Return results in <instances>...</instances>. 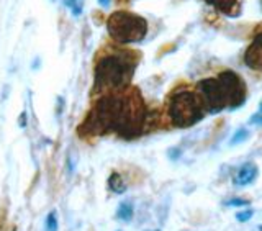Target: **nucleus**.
Returning a JSON list of instances; mask_svg holds the SVG:
<instances>
[{
    "label": "nucleus",
    "instance_id": "1",
    "mask_svg": "<svg viewBox=\"0 0 262 231\" xmlns=\"http://www.w3.org/2000/svg\"><path fill=\"white\" fill-rule=\"evenodd\" d=\"M147 125V109L136 89L97 97L94 107L79 127L80 136L117 133L125 139L143 135Z\"/></svg>",
    "mask_w": 262,
    "mask_h": 231
},
{
    "label": "nucleus",
    "instance_id": "2",
    "mask_svg": "<svg viewBox=\"0 0 262 231\" xmlns=\"http://www.w3.org/2000/svg\"><path fill=\"white\" fill-rule=\"evenodd\" d=\"M136 66L138 56L128 49L108 48L98 53L94 69L92 94L95 97H100L126 90L135 76Z\"/></svg>",
    "mask_w": 262,
    "mask_h": 231
},
{
    "label": "nucleus",
    "instance_id": "3",
    "mask_svg": "<svg viewBox=\"0 0 262 231\" xmlns=\"http://www.w3.org/2000/svg\"><path fill=\"white\" fill-rule=\"evenodd\" d=\"M207 113H220L223 110H234L244 105L248 98V89L243 77L233 71H223L215 79H202L196 86Z\"/></svg>",
    "mask_w": 262,
    "mask_h": 231
},
{
    "label": "nucleus",
    "instance_id": "4",
    "mask_svg": "<svg viewBox=\"0 0 262 231\" xmlns=\"http://www.w3.org/2000/svg\"><path fill=\"white\" fill-rule=\"evenodd\" d=\"M207 115L203 102L196 90L179 89L167 100V117L176 128H190Z\"/></svg>",
    "mask_w": 262,
    "mask_h": 231
},
{
    "label": "nucleus",
    "instance_id": "5",
    "mask_svg": "<svg viewBox=\"0 0 262 231\" xmlns=\"http://www.w3.org/2000/svg\"><path fill=\"white\" fill-rule=\"evenodd\" d=\"M106 30L117 45L139 43L147 35V22L129 12H113L106 18Z\"/></svg>",
    "mask_w": 262,
    "mask_h": 231
},
{
    "label": "nucleus",
    "instance_id": "6",
    "mask_svg": "<svg viewBox=\"0 0 262 231\" xmlns=\"http://www.w3.org/2000/svg\"><path fill=\"white\" fill-rule=\"evenodd\" d=\"M244 62L254 71H262V33L252 39L244 56Z\"/></svg>",
    "mask_w": 262,
    "mask_h": 231
},
{
    "label": "nucleus",
    "instance_id": "7",
    "mask_svg": "<svg viewBox=\"0 0 262 231\" xmlns=\"http://www.w3.org/2000/svg\"><path fill=\"white\" fill-rule=\"evenodd\" d=\"M257 174H259V169L254 162H244L243 166L236 171V174L233 177V184L236 187H246L252 184L254 180L257 179Z\"/></svg>",
    "mask_w": 262,
    "mask_h": 231
},
{
    "label": "nucleus",
    "instance_id": "8",
    "mask_svg": "<svg viewBox=\"0 0 262 231\" xmlns=\"http://www.w3.org/2000/svg\"><path fill=\"white\" fill-rule=\"evenodd\" d=\"M207 2L215 5L225 15L237 16V13H239V4H237V0H207Z\"/></svg>",
    "mask_w": 262,
    "mask_h": 231
},
{
    "label": "nucleus",
    "instance_id": "9",
    "mask_svg": "<svg viewBox=\"0 0 262 231\" xmlns=\"http://www.w3.org/2000/svg\"><path fill=\"white\" fill-rule=\"evenodd\" d=\"M133 215H135V207H133V202H129V200H123L118 205L117 213H115L117 220L125 221V223H128V221L133 220Z\"/></svg>",
    "mask_w": 262,
    "mask_h": 231
},
{
    "label": "nucleus",
    "instance_id": "10",
    "mask_svg": "<svg viewBox=\"0 0 262 231\" xmlns=\"http://www.w3.org/2000/svg\"><path fill=\"white\" fill-rule=\"evenodd\" d=\"M108 188L113 192V194H117V195H121V194H125L126 192V184H125V180H123V177L118 174V172H112L110 177H108Z\"/></svg>",
    "mask_w": 262,
    "mask_h": 231
},
{
    "label": "nucleus",
    "instance_id": "11",
    "mask_svg": "<svg viewBox=\"0 0 262 231\" xmlns=\"http://www.w3.org/2000/svg\"><path fill=\"white\" fill-rule=\"evenodd\" d=\"M59 229V221H57V213L56 210L49 212L45 220V231H57Z\"/></svg>",
    "mask_w": 262,
    "mask_h": 231
},
{
    "label": "nucleus",
    "instance_id": "12",
    "mask_svg": "<svg viewBox=\"0 0 262 231\" xmlns=\"http://www.w3.org/2000/svg\"><path fill=\"white\" fill-rule=\"evenodd\" d=\"M248 138H249V131L246 130V128H241V130H237V131H236L231 139H229V144H231V146H234V144H241V143H244Z\"/></svg>",
    "mask_w": 262,
    "mask_h": 231
},
{
    "label": "nucleus",
    "instance_id": "13",
    "mask_svg": "<svg viewBox=\"0 0 262 231\" xmlns=\"http://www.w3.org/2000/svg\"><path fill=\"white\" fill-rule=\"evenodd\" d=\"M66 5L71 8L72 15L76 16H79L82 10H84V0H66Z\"/></svg>",
    "mask_w": 262,
    "mask_h": 231
},
{
    "label": "nucleus",
    "instance_id": "14",
    "mask_svg": "<svg viewBox=\"0 0 262 231\" xmlns=\"http://www.w3.org/2000/svg\"><path fill=\"white\" fill-rule=\"evenodd\" d=\"M226 207H248L249 205V200L248 199H239V197H233V199H229L225 202Z\"/></svg>",
    "mask_w": 262,
    "mask_h": 231
},
{
    "label": "nucleus",
    "instance_id": "15",
    "mask_svg": "<svg viewBox=\"0 0 262 231\" xmlns=\"http://www.w3.org/2000/svg\"><path fill=\"white\" fill-rule=\"evenodd\" d=\"M254 217V212L252 210H243V212H237L236 213V220L244 223V221H249Z\"/></svg>",
    "mask_w": 262,
    "mask_h": 231
},
{
    "label": "nucleus",
    "instance_id": "16",
    "mask_svg": "<svg viewBox=\"0 0 262 231\" xmlns=\"http://www.w3.org/2000/svg\"><path fill=\"white\" fill-rule=\"evenodd\" d=\"M251 125H262V115H254L251 118Z\"/></svg>",
    "mask_w": 262,
    "mask_h": 231
},
{
    "label": "nucleus",
    "instance_id": "17",
    "mask_svg": "<svg viewBox=\"0 0 262 231\" xmlns=\"http://www.w3.org/2000/svg\"><path fill=\"white\" fill-rule=\"evenodd\" d=\"M98 4H100L102 7H108L110 5V0H98Z\"/></svg>",
    "mask_w": 262,
    "mask_h": 231
},
{
    "label": "nucleus",
    "instance_id": "18",
    "mask_svg": "<svg viewBox=\"0 0 262 231\" xmlns=\"http://www.w3.org/2000/svg\"><path fill=\"white\" fill-rule=\"evenodd\" d=\"M259 110L262 112V100H260V103H259Z\"/></svg>",
    "mask_w": 262,
    "mask_h": 231
},
{
    "label": "nucleus",
    "instance_id": "19",
    "mask_svg": "<svg viewBox=\"0 0 262 231\" xmlns=\"http://www.w3.org/2000/svg\"><path fill=\"white\" fill-rule=\"evenodd\" d=\"M259 231H262V226H259Z\"/></svg>",
    "mask_w": 262,
    "mask_h": 231
},
{
    "label": "nucleus",
    "instance_id": "20",
    "mask_svg": "<svg viewBox=\"0 0 262 231\" xmlns=\"http://www.w3.org/2000/svg\"><path fill=\"white\" fill-rule=\"evenodd\" d=\"M152 231H159V229H152Z\"/></svg>",
    "mask_w": 262,
    "mask_h": 231
}]
</instances>
